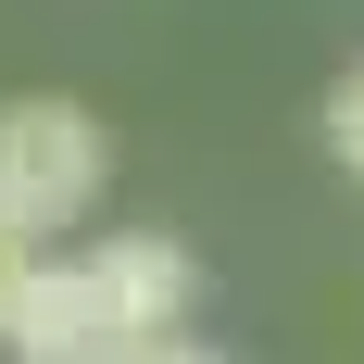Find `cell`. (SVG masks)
<instances>
[{
	"instance_id": "6da1fadb",
	"label": "cell",
	"mask_w": 364,
	"mask_h": 364,
	"mask_svg": "<svg viewBox=\"0 0 364 364\" xmlns=\"http://www.w3.org/2000/svg\"><path fill=\"white\" fill-rule=\"evenodd\" d=\"M101 201V126L75 101H0V214L26 226H75Z\"/></svg>"
},
{
	"instance_id": "7a4b0ae2",
	"label": "cell",
	"mask_w": 364,
	"mask_h": 364,
	"mask_svg": "<svg viewBox=\"0 0 364 364\" xmlns=\"http://www.w3.org/2000/svg\"><path fill=\"white\" fill-rule=\"evenodd\" d=\"M88 277H101L113 327L139 339V352H151V339H176V327H188V301H201V264H188L164 226H113L101 252H88Z\"/></svg>"
},
{
	"instance_id": "3957f363",
	"label": "cell",
	"mask_w": 364,
	"mask_h": 364,
	"mask_svg": "<svg viewBox=\"0 0 364 364\" xmlns=\"http://www.w3.org/2000/svg\"><path fill=\"white\" fill-rule=\"evenodd\" d=\"M13 364H126L139 339L113 327V301H101V277L88 264H50L26 289V314H13V339H0Z\"/></svg>"
},
{
	"instance_id": "277c9868",
	"label": "cell",
	"mask_w": 364,
	"mask_h": 364,
	"mask_svg": "<svg viewBox=\"0 0 364 364\" xmlns=\"http://www.w3.org/2000/svg\"><path fill=\"white\" fill-rule=\"evenodd\" d=\"M38 277H50V252H38L26 226L0 214V339H13V314H26V289H38Z\"/></svg>"
},
{
	"instance_id": "5b68a950",
	"label": "cell",
	"mask_w": 364,
	"mask_h": 364,
	"mask_svg": "<svg viewBox=\"0 0 364 364\" xmlns=\"http://www.w3.org/2000/svg\"><path fill=\"white\" fill-rule=\"evenodd\" d=\"M327 151H339V164L364 176V63H352V75L327 88Z\"/></svg>"
},
{
	"instance_id": "8992f818",
	"label": "cell",
	"mask_w": 364,
	"mask_h": 364,
	"mask_svg": "<svg viewBox=\"0 0 364 364\" xmlns=\"http://www.w3.org/2000/svg\"><path fill=\"white\" fill-rule=\"evenodd\" d=\"M126 364H214V352H188V339H151V352H126Z\"/></svg>"
}]
</instances>
